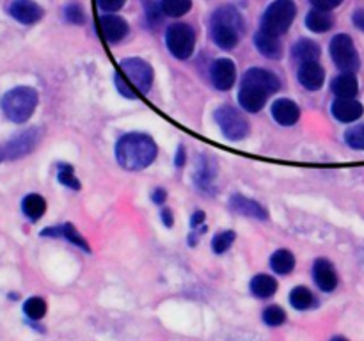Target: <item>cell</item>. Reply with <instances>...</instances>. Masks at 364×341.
Segmentation results:
<instances>
[{
  "label": "cell",
  "mask_w": 364,
  "mask_h": 341,
  "mask_svg": "<svg viewBox=\"0 0 364 341\" xmlns=\"http://www.w3.org/2000/svg\"><path fill=\"white\" fill-rule=\"evenodd\" d=\"M263 322L270 327H277L281 323L287 322V311L279 305H269V308L263 311Z\"/></svg>",
  "instance_id": "e575fe53"
},
{
  "label": "cell",
  "mask_w": 364,
  "mask_h": 341,
  "mask_svg": "<svg viewBox=\"0 0 364 341\" xmlns=\"http://www.w3.org/2000/svg\"><path fill=\"white\" fill-rule=\"evenodd\" d=\"M41 139V131L38 128H28V130L21 131V134L14 135L9 142L6 144L4 151H6V158L16 160L21 156H27L36 149Z\"/></svg>",
  "instance_id": "9c48e42d"
},
{
  "label": "cell",
  "mask_w": 364,
  "mask_h": 341,
  "mask_svg": "<svg viewBox=\"0 0 364 341\" xmlns=\"http://www.w3.org/2000/svg\"><path fill=\"white\" fill-rule=\"evenodd\" d=\"M100 27H102L103 38L110 45H116V43L123 41L128 34L127 20L117 16V14H103L100 18Z\"/></svg>",
  "instance_id": "7c38bea8"
},
{
  "label": "cell",
  "mask_w": 364,
  "mask_h": 341,
  "mask_svg": "<svg viewBox=\"0 0 364 341\" xmlns=\"http://www.w3.org/2000/svg\"><path fill=\"white\" fill-rule=\"evenodd\" d=\"M217 176V163L215 160L210 158L208 155L199 156V162L196 163V173H194V181L196 187L199 190L206 192V194H215V181Z\"/></svg>",
  "instance_id": "8fae6325"
},
{
  "label": "cell",
  "mask_w": 364,
  "mask_h": 341,
  "mask_svg": "<svg viewBox=\"0 0 364 341\" xmlns=\"http://www.w3.org/2000/svg\"><path fill=\"white\" fill-rule=\"evenodd\" d=\"M297 77L301 85H304L308 91H318L326 82V71L320 66L318 60H311V63L301 64Z\"/></svg>",
  "instance_id": "e0dca14e"
},
{
  "label": "cell",
  "mask_w": 364,
  "mask_h": 341,
  "mask_svg": "<svg viewBox=\"0 0 364 341\" xmlns=\"http://www.w3.org/2000/svg\"><path fill=\"white\" fill-rule=\"evenodd\" d=\"M116 158L127 170H142L151 166L156 158V144L149 135L127 134L117 141Z\"/></svg>",
  "instance_id": "7a4b0ae2"
},
{
  "label": "cell",
  "mask_w": 364,
  "mask_h": 341,
  "mask_svg": "<svg viewBox=\"0 0 364 341\" xmlns=\"http://www.w3.org/2000/svg\"><path fill=\"white\" fill-rule=\"evenodd\" d=\"M316 9H323V11H331V9H336L343 0H309Z\"/></svg>",
  "instance_id": "ab89813d"
},
{
  "label": "cell",
  "mask_w": 364,
  "mask_h": 341,
  "mask_svg": "<svg viewBox=\"0 0 364 341\" xmlns=\"http://www.w3.org/2000/svg\"><path fill=\"white\" fill-rule=\"evenodd\" d=\"M114 80H116V87H117V91H119L121 94L124 96V98H128V99H135V98H137L139 92L135 91V89L132 87L130 84H128L127 78H124L123 75H121V71H117V73L114 75Z\"/></svg>",
  "instance_id": "8d00e7d4"
},
{
  "label": "cell",
  "mask_w": 364,
  "mask_h": 341,
  "mask_svg": "<svg viewBox=\"0 0 364 341\" xmlns=\"http://www.w3.org/2000/svg\"><path fill=\"white\" fill-rule=\"evenodd\" d=\"M124 2L127 0H98V6L105 13H116V11H119L124 6Z\"/></svg>",
  "instance_id": "74e56055"
},
{
  "label": "cell",
  "mask_w": 364,
  "mask_h": 341,
  "mask_svg": "<svg viewBox=\"0 0 364 341\" xmlns=\"http://www.w3.org/2000/svg\"><path fill=\"white\" fill-rule=\"evenodd\" d=\"M290 304L294 305L299 311H306V309H311L316 304V298L313 295L311 290L304 286H297L291 290L290 293Z\"/></svg>",
  "instance_id": "f1b7e54d"
},
{
  "label": "cell",
  "mask_w": 364,
  "mask_h": 341,
  "mask_svg": "<svg viewBox=\"0 0 364 341\" xmlns=\"http://www.w3.org/2000/svg\"><path fill=\"white\" fill-rule=\"evenodd\" d=\"M313 279L322 291H334L338 286V274L333 263L326 258H318L313 265Z\"/></svg>",
  "instance_id": "5bb4252c"
},
{
  "label": "cell",
  "mask_w": 364,
  "mask_h": 341,
  "mask_svg": "<svg viewBox=\"0 0 364 341\" xmlns=\"http://www.w3.org/2000/svg\"><path fill=\"white\" fill-rule=\"evenodd\" d=\"M21 210H23L25 217L32 222L41 219L46 212V201L43 195L39 194H28L25 195L23 201H21Z\"/></svg>",
  "instance_id": "d4e9b609"
},
{
  "label": "cell",
  "mask_w": 364,
  "mask_h": 341,
  "mask_svg": "<svg viewBox=\"0 0 364 341\" xmlns=\"http://www.w3.org/2000/svg\"><path fill=\"white\" fill-rule=\"evenodd\" d=\"M230 206L231 210H235L237 213H240V215H245V217H251V219H259V220L269 219V212H267L259 202L252 201V199L245 197V195H240V194L231 195Z\"/></svg>",
  "instance_id": "d6986e66"
},
{
  "label": "cell",
  "mask_w": 364,
  "mask_h": 341,
  "mask_svg": "<svg viewBox=\"0 0 364 341\" xmlns=\"http://www.w3.org/2000/svg\"><path fill=\"white\" fill-rule=\"evenodd\" d=\"M331 91L336 94V98H355L359 92L355 73H341L334 77V80L331 82Z\"/></svg>",
  "instance_id": "44dd1931"
},
{
  "label": "cell",
  "mask_w": 364,
  "mask_h": 341,
  "mask_svg": "<svg viewBox=\"0 0 364 341\" xmlns=\"http://www.w3.org/2000/svg\"><path fill=\"white\" fill-rule=\"evenodd\" d=\"M320 50L318 43L313 41V39H299L294 46H291V57L299 63H311V60H318Z\"/></svg>",
  "instance_id": "603a6c76"
},
{
  "label": "cell",
  "mask_w": 364,
  "mask_h": 341,
  "mask_svg": "<svg viewBox=\"0 0 364 341\" xmlns=\"http://www.w3.org/2000/svg\"><path fill=\"white\" fill-rule=\"evenodd\" d=\"M160 7H162V13L166 16L180 18L191 11L192 0H162Z\"/></svg>",
  "instance_id": "f546056e"
},
{
  "label": "cell",
  "mask_w": 364,
  "mask_h": 341,
  "mask_svg": "<svg viewBox=\"0 0 364 341\" xmlns=\"http://www.w3.org/2000/svg\"><path fill=\"white\" fill-rule=\"evenodd\" d=\"M205 212H201V210H199V212H194V215H192V219H191V226L194 227H198V226H201L203 222H205Z\"/></svg>",
  "instance_id": "7bdbcfd3"
},
{
  "label": "cell",
  "mask_w": 364,
  "mask_h": 341,
  "mask_svg": "<svg viewBox=\"0 0 364 341\" xmlns=\"http://www.w3.org/2000/svg\"><path fill=\"white\" fill-rule=\"evenodd\" d=\"M277 290V281L272 276H267V274H258L256 277H252L251 281V291L252 295H256L258 298H269L276 293Z\"/></svg>",
  "instance_id": "4316f807"
},
{
  "label": "cell",
  "mask_w": 364,
  "mask_h": 341,
  "mask_svg": "<svg viewBox=\"0 0 364 341\" xmlns=\"http://www.w3.org/2000/svg\"><path fill=\"white\" fill-rule=\"evenodd\" d=\"M119 71L124 78H127L128 84L135 89L141 94L151 89L153 85V67L149 66L146 60L139 59V57H132V59L121 60Z\"/></svg>",
  "instance_id": "52a82bcc"
},
{
  "label": "cell",
  "mask_w": 364,
  "mask_h": 341,
  "mask_svg": "<svg viewBox=\"0 0 364 341\" xmlns=\"http://www.w3.org/2000/svg\"><path fill=\"white\" fill-rule=\"evenodd\" d=\"M41 237H53V238L63 237V238H66L68 242H71V244L77 245V247L84 249L85 252H91V249H89L85 238L78 233L77 227H75L73 224H63V226L46 227V229L41 231Z\"/></svg>",
  "instance_id": "ffe728a7"
},
{
  "label": "cell",
  "mask_w": 364,
  "mask_h": 341,
  "mask_svg": "<svg viewBox=\"0 0 364 341\" xmlns=\"http://www.w3.org/2000/svg\"><path fill=\"white\" fill-rule=\"evenodd\" d=\"M23 313L31 320H41L46 315V302L41 297H31L25 301Z\"/></svg>",
  "instance_id": "4dcf8cb0"
},
{
  "label": "cell",
  "mask_w": 364,
  "mask_h": 341,
  "mask_svg": "<svg viewBox=\"0 0 364 341\" xmlns=\"http://www.w3.org/2000/svg\"><path fill=\"white\" fill-rule=\"evenodd\" d=\"M331 341H348V340L345 336H334Z\"/></svg>",
  "instance_id": "bcb514c9"
},
{
  "label": "cell",
  "mask_w": 364,
  "mask_h": 341,
  "mask_svg": "<svg viewBox=\"0 0 364 341\" xmlns=\"http://www.w3.org/2000/svg\"><path fill=\"white\" fill-rule=\"evenodd\" d=\"M345 142H347L348 148L363 151L364 149V123L348 128V130L345 131Z\"/></svg>",
  "instance_id": "d6a6232c"
},
{
  "label": "cell",
  "mask_w": 364,
  "mask_h": 341,
  "mask_svg": "<svg viewBox=\"0 0 364 341\" xmlns=\"http://www.w3.org/2000/svg\"><path fill=\"white\" fill-rule=\"evenodd\" d=\"M9 13L14 20L23 25H32L43 18L41 6H38L34 0H14L9 7Z\"/></svg>",
  "instance_id": "2e32d148"
},
{
  "label": "cell",
  "mask_w": 364,
  "mask_h": 341,
  "mask_svg": "<svg viewBox=\"0 0 364 341\" xmlns=\"http://www.w3.org/2000/svg\"><path fill=\"white\" fill-rule=\"evenodd\" d=\"M162 16H166V14L162 13V7H160V6L148 7V21H149V25H151V27L159 25L160 21H162Z\"/></svg>",
  "instance_id": "f35d334b"
},
{
  "label": "cell",
  "mask_w": 364,
  "mask_h": 341,
  "mask_svg": "<svg viewBox=\"0 0 364 341\" xmlns=\"http://www.w3.org/2000/svg\"><path fill=\"white\" fill-rule=\"evenodd\" d=\"M210 32H212L213 43L223 50H233L238 45V39L242 36V32L238 28L226 23H219V21H212Z\"/></svg>",
  "instance_id": "ac0fdd59"
},
{
  "label": "cell",
  "mask_w": 364,
  "mask_h": 341,
  "mask_svg": "<svg viewBox=\"0 0 364 341\" xmlns=\"http://www.w3.org/2000/svg\"><path fill=\"white\" fill-rule=\"evenodd\" d=\"M57 180L68 188H73V190H80V181L75 176L73 167L68 166V163H59V173H57Z\"/></svg>",
  "instance_id": "836d02e7"
},
{
  "label": "cell",
  "mask_w": 364,
  "mask_h": 341,
  "mask_svg": "<svg viewBox=\"0 0 364 341\" xmlns=\"http://www.w3.org/2000/svg\"><path fill=\"white\" fill-rule=\"evenodd\" d=\"M220 131L230 141H240L249 134V121L235 107L223 105L213 114Z\"/></svg>",
  "instance_id": "ba28073f"
},
{
  "label": "cell",
  "mask_w": 364,
  "mask_h": 341,
  "mask_svg": "<svg viewBox=\"0 0 364 341\" xmlns=\"http://www.w3.org/2000/svg\"><path fill=\"white\" fill-rule=\"evenodd\" d=\"M334 25V18L329 11L323 9H311L308 14H306V27L309 31L316 32V34H322V32L331 31Z\"/></svg>",
  "instance_id": "cb8c5ba5"
},
{
  "label": "cell",
  "mask_w": 364,
  "mask_h": 341,
  "mask_svg": "<svg viewBox=\"0 0 364 341\" xmlns=\"http://www.w3.org/2000/svg\"><path fill=\"white\" fill-rule=\"evenodd\" d=\"M270 114L276 119V123H279L281 126H294L295 123L301 117V109L295 102L288 98H281L276 99L270 107Z\"/></svg>",
  "instance_id": "9a60e30c"
},
{
  "label": "cell",
  "mask_w": 364,
  "mask_h": 341,
  "mask_svg": "<svg viewBox=\"0 0 364 341\" xmlns=\"http://www.w3.org/2000/svg\"><path fill=\"white\" fill-rule=\"evenodd\" d=\"M331 57L334 64L343 73H355L361 67V59H359L358 48L348 34H336L331 39L329 45Z\"/></svg>",
  "instance_id": "5b68a950"
},
{
  "label": "cell",
  "mask_w": 364,
  "mask_h": 341,
  "mask_svg": "<svg viewBox=\"0 0 364 341\" xmlns=\"http://www.w3.org/2000/svg\"><path fill=\"white\" fill-rule=\"evenodd\" d=\"M281 80L276 73L265 67H251L244 73L238 91V102L242 109L256 114L265 107L267 98L279 91Z\"/></svg>",
  "instance_id": "6da1fadb"
},
{
  "label": "cell",
  "mask_w": 364,
  "mask_h": 341,
  "mask_svg": "<svg viewBox=\"0 0 364 341\" xmlns=\"http://www.w3.org/2000/svg\"><path fill=\"white\" fill-rule=\"evenodd\" d=\"M331 112H333L334 119L341 121V123H354L364 114V107L361 102L354 98H338L331 105Z\"/></svg>",
  "instance_id": "4fadbf2b"
},
{
  "label": "cell",
  "mask_w": 364,
  "mask_h": 341,
  "mask_svg": "<svg viewBox=\"0 0 364 341\" xmlns=\"http://www.w3.org/2000/svg\"><path fill=\"white\" fill-rule=\"evenodd\" d=\"M174 166L176 167H183L185 166V148L180 146L176 151V158H174Z\"/></svg>",
  "instance_id": "f6af8a7d"
},
{
  "label": "cell",
  "mask_w": 364,
  "mask_h": 341,
  "mask_svg": "<svg viewBox=\"0 0 364 341\" xmlns=\"http://www.w3.org/2000/svg\"><path fill=\"white\" fill-rule=\"evenodd\" d=\"M210 80H212L213 87L219 91H230L237 80V67H235L233 60L226 59V57L217 59L210 67Z\"/></svg>",
  "instance_id": "30bf717a"
},
{
  "label": "cell",
  "mask_w": 364,
  "mask_h": 341,
  "mask_svg": "<svg viewBox=\"0 0 364 341\" xmlns=\"http://www.w3.org/2000/svg\"><path fill=\"white\" fill-rule=\"evenodd\" d=\"M167 50L176 59L187 60L194 53L196 48V32L187 23H174L166 31Z\"/></svg>",
  "instance_id": "8992f818"
},
{
  "label": "cell",
  "mask_w": 364,
  "mask_h": 341,
  "mask_svg": "<svg viewBox=\"0 0 364 341\" xmlns=\"http://www.w3.org/2000/svg\"><path fill=\"white\" fill-rule=\"evenodd\" d=\"M352 23L355 25V28L364 32V9H355L352 14Z\"/></svg>",
  "instance_id": "60d3db41"
},
{
  "label": "cell",
  "mask_w": 364,
  "mask_h": 341,
  "mask_svg": "<svg viewBox=\"0 0 364 341\" xmlns=\"http://www.w3.org/2000/svg\"><path fill=\"white\" fill-rule=\"evenodd\" d=\"M4 158H6V151H4V148H0V162H2Z\"/></svg>",
  "instance_id": "7dc6e473"
},
{
  "label": "cell",
  "mask_w": 364,
  "mask_h": 341,
  "mask_svg": "<svg viewBox=\"0 0 364 341\" xmlns=\"http://www.w3.org/2000/svg\"><path fill=\"white\" fill-rule=\"evenodd\" d=\"M235 238H237L235 231H220V233H217L212 240L213 252H215V254H224L226 251H230Z\"/></svg>",
  "instance_id": "1f68e13d"
},
{
  "label": "cell",
  "mask_w": 364,
  "mask_h": 341,
  "mask_svg": "<svg viewBox=\"0 0 364 341\" xmlns=\"http://www.w3.org/2000/svg\"><path fill=\"white\" fill-rule=\"evenodd\" d=\"M151 199H153V202H155V205H162V202L167 199V192L164 190V188H155V190H153V194H151Z\"/></svg>",
  "instance_id": "b9f144b4"
},
{
  "label": "cell",
  "mask_w": 364,
  "mask_h": 341,
  "mask_svg": "<svg viewBox=\"0 0 364 341\" xmlns=\"http://www.w3.org/2000/svg\"><path fill=\"white\" fill-rule=\"evenodd\" d=\"M64 18H66V21L75 25L85 23V13L78 4H68V6L64 7Z\"/></svg>",
  "instance_id": "d590c367"
},
{
  "label": "cell",
  "mask_w": 364,
  "mask_h": 341,
  "mask_svg": "<svg viewBox=\"0 0 364 341\" xmlns=\"http://www.w3.org/2000/svg\"><path fill=\"white\" fill-rule=\"evenodd\" d=\"M297 6L294 0H274L262 16V31L272 36H283L294 23Z\"/></svg>",
  "instance_id": "277c9868"
},
{
  "label": "cell",
  "mask_w": 364,
  "mask_h": 341,
  "mask_svg": "<svg viewBox=\"0 0 364 341\" xmlns=\"http://www.w3.org/2000/svg\"><path fill=\"white\" fill-rule=\"evenodd\" d=\"M255 45L258 48V52L262 55L269 57V59H279L283 55V45L279 43L277 36L267 34L262 28L255 34Z\"/></svg>",
  "instance_id": "7402d4cb"
},
{
  "label": "cell",
  "mask_w": 364,
  "mask_h": 341,
  "mask_svg": "<svg viewBox=\"0 0 364 341\" xmlns=\"http://www.w3.org/2000/svg\"><path fill=\"white\" fill-rule=\"evenodd\" d=\"M160 215H162L164 226H166V227H173L174 219H173V212H171V210H162V213H160Z\"/></svg>",
  "instance_id": "ee69618b"
},
{
  "label": "cell",
  "mask_w": 364,
  "mask_h": 341,
  "mask_svg": "<svg viewBox=\"0 0 364 341\" xmlns=\"http://www.w3.org/2000/svg\"><path fill=\"white\" fill-rule=\"evenodd\" d=\"M212 21H219V23H226L231 25V27L238 28L240 32H244L245 23H244V18L242 14L235 9L233 6H223L212 14Z\"/></svg>",
  "instance_id": "83f0119b"
},
{
  "label": "cell",
  "mask_w": 364,
  "mask_h": 341,
  "mask_svg": "<svg viewBox=\"0 0 364 341\" xmlns=\"http://www.w3.org/2000/svg\"><path fill=\"white\" fill-rule=\"evenodd\" d=\"M38 102L39 94L36 89L27 87V85H20V87L11 89V91H7L2 96L0 107H2V112L6 114L7 119L20 124L31 119L36 107H38Z\"/></svg>",
  "instance_id": "3957f363"
},
{
  "label": "cell",
  "mask_w": 364,
  "mask_h": 341,
  "mask_svg": "<svg viewBox=\"0 0 364 341\" xmlns=\"http://www.w3.org/2000/svg\"><path fill=\"white\" fill-rule=\"evenodd\" d=\"M270 269L279 276H288L295 269V256L288 249H279L270 256Z\"/></svg>",
  "instance_id": "484cf974"
}]
</instances>
